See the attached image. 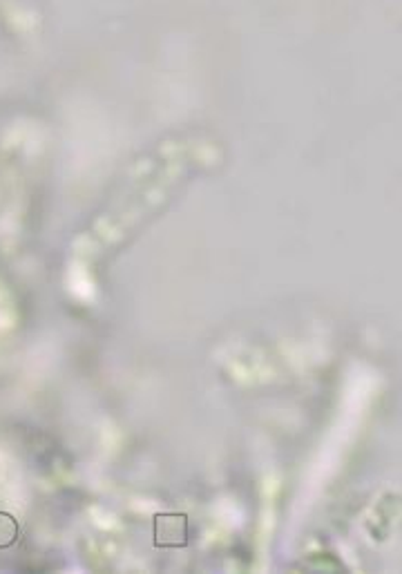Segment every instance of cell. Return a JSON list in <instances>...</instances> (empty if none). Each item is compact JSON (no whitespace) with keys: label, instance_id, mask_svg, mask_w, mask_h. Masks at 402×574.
I'll return each instance as SVG.
<instances>
[{"label":"cell","instance_id":"2","mask_svg":"<svg viewBox=\"0 0 402 574\" xmlns=\"http://www.w3.org/2000/svg\"><path fill=\"white\" fill-rule=\"evenodd\" d=\"M18 537V525L16 521L9 514H0V548H7L12 545Z\"/></svg>","mask_w":402,"mask_h":574},{"label":"cell","instance_id":"1","mask_svg":"<svg viewBox=\"0 0 402 574\" xmlns=\"http://www.w3.org/2000/svg\"><path fill=\"white\" fill-rule=\"evenodd\" d=\"M155 545L157 548H186L188 545V519H186V514H157Z\"/></svg>","mask_w":402,"mask_h":574}]
</instances>
